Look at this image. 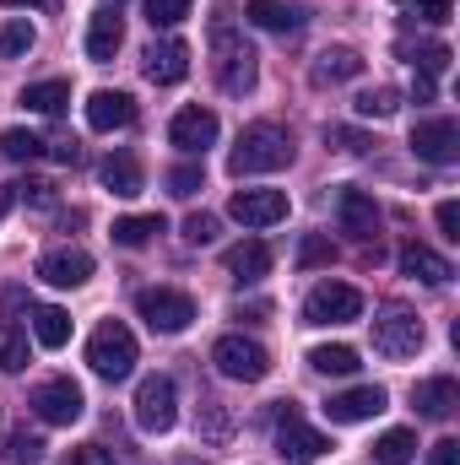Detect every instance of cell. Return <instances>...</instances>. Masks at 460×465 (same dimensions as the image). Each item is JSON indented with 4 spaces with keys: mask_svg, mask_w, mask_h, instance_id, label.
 <instances>
[{
    "mask_svg": "<svg viewBox=\"0 0 460 465\" xmlns=\"http://www.w3.org/2000/svg\"><path fill=\"white\" fill-rule=\"evenodd\" d=\"M119 44H125V22H119L115 11H98L93 16V27H87V60H115L119 54Z\"/></svg>",
    "mask_w": 460,
    "mask_h": 465,
    "instance_id": "d4e9b609",
    "label": "cell"
},
{
    "mask_svg": "<svg viewBox=\"0 0 460 465\" xmlns=\"http://www.w3.org/2000/svg\"><path fill=\"white\" fill-rule=\"evenodd\" d=\"M293 163V135L282 130V124H249L244 135H238V146H233L228 168L238 179H249V173H276V168H287Z\"/></svg>",
    "mask_w": 460,
    "mask_h": 465,
    "instance_id": "6da1fadb",
    "label": "cell"
},
{
    "mask_svg": "<svg viewBox=\"0 0 460 465\" xmlns=\"http://www.w3.org/2000/svg\"><path fill=\"white\" fill-rule=\"evenodd\" d=\"M412 98H417V104H434V76H423V71H417V82H412Z\"/></svg>",
    "mask_w": 460,
    "mask_h": 465,
    "instance_id": "bcb514c9",
    "label": "cell"
},
{
    "mask_svg": "<svg viewBox=\"0 0 460 465\" xmlns=\"http://www.w3.org/2000/svg\"><path fill=\"white\" fill-rule=\"evenodd\" d=\"M406 54H412V65H417L423 76H445V71H450V60H455V54H450V44H417V49H406Z\"/></svg>",
    "mask_w": 460,
    "mask_h": 465,
    "instance_id": "836d02e7",
    "label": "cell"
},
{
    "mask_svg": "<svg viewBox=\"0 0 460 465\" xmlns=\"http://www.w3.org/2000/svg\"><path fill=\"white\" fill-rule=\"evenodd\" d=\"M206 184V173H201V163H179L174 173H168V195H179V201H190L195 190Z\"/></svg>",
    "mask_w": 460,
    "mask_h": 465,
    "instance_id": "8d00e7d4",
    "label": "cell"
},
{
    "mask_svg": "<svg viewBox=\"0 0 460 465\" xmlns=\"http://www.w3.org/2000/svg\"><path fill=\"white\" fill-rule=\"evenodd\" d=\"M185 238H190V243H212V238H217V217H206V212H195V217L185 223Z\"/></svg>",
    "mask_w": 460,
    "mask_h": 465,
    "instance_id": "b9f144b4",
    "label": "cell"
},
{
    "mask_svg": "<svg viewBox=\"0 0 460 465\" xmlns=\"http://www.w3.org/2000/svg\"><path fill=\"white\" fill-rule=\"evenodd\" d=\"M331 260H336V243H331V238L309 232V238L298 243V265H304V271H315V265H331Z\"/></svg>",
    "mask_w": 460,
    "mask_h": 465,
    "instance_id": "74e56055",
    "label": "cell"
},
{
    "mask_svg": "<svg viewBox=\"0 0 460 465\" xmlns=\"http://www.w3.org/2000/svg\"><path fill=\"white\" fill-rule=\"evenodd\" d=\"M228 217L244 228H276L287 217V195L282 190H233Z\"/></svg>",
    "mask_w": 460,
    "mask_h": 465,
    "instance_id": "8fae6325",
    "label": "cell"
},
{
    "mask_svg": "<svg viewBox=\"0 0 460 465\" xmlns=\"http://www.w3.org/2000/svg\"><path fill=\"white\" fill-rule=\"evenodd\" d=\"M374 460H379V465H412V460H417V433L390 428V433L374 444Z\"/></svg>",
    "mask_w": 460,
    "mask_h": 465,
    "instance_id": "f1b7e54d",
    "label": "cell"
},
{
    "mask_svg": "<svg viewBox=\"0 0 460 465\" xmlns=\"http://www.w3.org/2000/svg\"><path fill=\"white\" fill-rule=\"evenodd\" d=\"M325 141H336L342 152H368V146H374L368 135H357V130H342V124H331V130H325Z\"/></svg>",
    "mask_w": 460,
    "mask_h": 465,
    "instance_id": "7bdbcfd3",
    "label": "cell"
},
{
    "mask_svg": "<svg viewBox=\"0 0 460 465\" xmlns=\"http://www.w3.org/2000/svg\"><path fill=\"white\" fill-rule=\"evenodd\" d=\"M401 276L428 282V287H445V282L455 276V265H450L445 254H434L428 243H401Z\"/></svg>",
    "mask_w": 460,
    "mask_h": 465,
    "instance_id": "ffe728a7",
    "label": "cell"
},
{
    "mask_svg": "<svg viewBox=\"0 0 460 465\" xmlns=\"http://www.w3.org/2000/svg\"><path fill=\"white\" fill-rule=\"evenodd\" d=\"M223 265H228L233 282H260V276H271V243L244 238V243H233L228 254H223Z\"/></svg>",
    "mask_w": 460,
    "mask_h": 465,
    "instance_id": "7402d4cb",
    "label": "cell"
},
{
    "mask_svg": "<svg viewBox=\"0 0 460 465\" xmlns=\"http://www.w3.org/2000/svg\"><path fill=\"white\" fill-rule=\"evenodd\" d=\"M38 44V33H33V22H22V16H11L5 27H0V54L5 60H22L27 49Z\"/></svg>",
    "mask_w": 460,
    "mask_h": 465,
    "instance_id": "1f68e13d",
    "label": "cell"
},
{
    "mask_svg": "<svg viewBox=\"0 0 460 465\" xmlns=\"http://www.w3.org/2000/svg\"><path fill=\"white\" fill-rule=\"evenodd\" d=\"M163 228H168V223H163L157 212H141V217H119V223H115V243H119V249H146V243H152V238H157Z\"/></svg>",
    "mask_w": 460,
    "mask_h": 465,
    "instance_id": "4316f807",
    "label": "cell"
},
{
    "mask_svg": "<svg viewBox=\"0 0 460 465\" xmlns=\"http://www.w3.org/2000/svg\"><path fill=\"white\" fill-rule=\"evenodd\" d=\"M309 76H315L320 87H331V82H352V76H363V54H357V49H320Z\"/></svg>",
    "mask_w": 460,
    "mask_h": 465,
    "instance_id": "cb8c5ba5",
    "label": "cell"
},
{
    "mask_svg": "<svg viewBox=\"0 0 460 465\" xmlns=\"http://www.w3.org/2000/svg\"><path fill=\"white\" fill-rule=\"evenodd\" d=\"M141 71H146V82H157V87H174V82H185V76H190V49H185L179 38L146 44V54H141Z\"/></svg>",
    "mask_w": 460,
    "mask_h": 465,
    "instance_id": "4fadbf2b",
    "label": "cell"
},
{
    "mask_svg": "<svg viewBox=\"0 0 460 465\" xmlns=\"http://www.w3.org/2000/svg\"><path fill=\"white\" fill-rule=\"evenodd\" d=\"M357 314H363V292L346 287V282H320L304 298V320L309 325H352Z\"/></svg>",
    "mask_w": 460,
    "mask_h": 465,
    "instance_id": "ba28073f",
    "label": "cell"
},
{
    "mask_svg": "<svg viewBox=\"0 0 460 465\" xmlns=\"http://www.w3.org/2000/svg\"><path fill=\"white\" fill-rule=\"evenodd\" d=\"M309 368L325 373V379H346V373H357V351L342 347V341L336 347H315L309 351Z\"/></svg>",
    "mask_w": 460,
    "mask_h": 465,
    "instance_id": "f546056e",
    "label": "cell"
},
{
    "mask_svg": "<svg viewBox=\"0 0 460 465\" xmlns=\"http://www.w3.org/2000/svg\"><path fill=\"white\" fill-rule=\"evenodd\" d=\"M135 309H141V320H146L157 336H179V331H190V320H195V298L179 292V287H146V292L135 298Z\"/></svg>",
    "mask_w": 460,
    "mask_h": 465,
    "instance_id": "8992f818",
    "label": "cell"
},
{
    "mask_svg": "<svg viewBox=\"0 0 460 465\" xmlns=\"http://www.w3.org/2000/svg\"><path fill=\"white\" fill-rule=\"evenodd\" d=\"M38 276H44L49 287H82V282L93 276V254H87V249H49V254L38 260Z\"/></svg>",
    "mask_w": 460,
    "mask_h": 465,
    "instance_id": "e0dca14e",
    "label": "cell"
},
{
    "mask_svg": "<svg viewBox=\"0 0 460 465\" xmlns=\"http://www.w3.org/2000/svg\"><path fill=\"white\" fill-rule=\"evenodd\" d=\"M130 119H135V98H130V93L98 87V93L87 98V124H93V130H104V135H109V130H125Z\"/></svg>",
    "mask_w": 460,
    "mask_h": 465,
    "instance_id": "d6986e66",
    "label": "cell"
},
{
    "mask_svg": "<svg viewBox=\"0 0 460 465\" xmlns=\"http://www.w3.org/2000/svg\"><path fill=\"white\" fill-rule=\"evenodd\" d=\"M98 179H104V190H109V195H119V201L141 195V163H135L130 152H109V157L98 163Z\"/></svg>",
    "mask_w": 460,
    "mask_h": 465,
    "instance_id": "603a6c76",
    "label": "cell"
},
{
    "mask_svg": "<svg viewBox=\"0 0 460 465\" xmlns=\"http://www.w3.org/2000/svg\"><path fill=\"white\" fill-rule=\"evenodd\" d=\"M87 362H93V373L109 379V384L130 379V373H135V336H130L119 320H104V325L93 331V341H87Z\"/></svg>",
    "mask_w": 460,
    "mask_h": 465,
    "instance_id": "7a4b0ae2",
    "label": "cell"
},
{
    "mask_svg": "<svg viewBox=\"0 0 460 465\" xmlns=\"http://www.w3.org/2000/svg\"><path fill=\"white\" fill-rule=\"evenodd\" d=\"M439 232H445L450 243H460V206H455V201H445V206H439Z\"/></svg>",
    "mask_w": 460,
    "mask_h": 465,
    "instance_id": "ee69618b",
    "label": "cell"
},
{
    "mask_svg": "<svg viewBox=\"0 0 460 465\" xmlns=\"http://www.w3.org/2000/svg\"><path fill=\"white\" fill-rule=\"evenodd\" d=\"M385 406H390V395H385L379 384H357V390H342V395L325 401V417H331V422H368V417H379Z\"/></svg>",
    "mask_w": 460,
    "mask_h": 465,
    "instance_id": "9a60e30c",
    "label": "cell"
},
{
    "mask_svg": "<svg viewBox=\"0 0 460 465\" xmlns=\"http://www.w3.org/2000/svg\"><path fill=\"white\" fill-rule=\"evenodd\" d=\"M276 450L287 455V460H298V465H315L325 450H331V439L320 433V428H309L293 406L282 411V422H276Z\"/></svg>",
    "mask_w": 460,
    "mask_h": 465,
    "instance_id": "30bf717a",
    "label": "cell"
},
{
    "mask_svg": "<svg viewBox=\"0 0 460 465\" xmlns=\"http://www.w3.org/2000/svg\"><path fill=\"white\" fill-rule=\"evenodd\" d=\"M168 141H174L179 152L201 157V152L217 141V114H212V109H201V104H195V109H179L174 124H168Z\"/></svg>",
    "mask_w": 460,
    "mask_h": 465,
    "instance_id": "5bb4252c",
    "label": "cell"
},
{
    "mask_svg": "<svg viewBox=\"0 0 460 465\" xmlns=\"http://www.w3.org/2000/svg\"><path fill=\"white\" fill-rule=\"evenodd\" d=\"M5 212H11V195H5V190H0V217H5Z\"/></svg>",
    "mask_w": 460,
    "mask_h": 465,
    "instance_id": "681fc988",
    "label": "cell"
},
{
    "mask_svg": "<svg viewBox=\"0 0 460 465\" xmlns=\"http://www.w3.org/2000/svg\"><path fill=\"white\" fill-rule=\"evenodd\" d=\"M428 341V331H423V320L412 314V309H401V303H390V309H379L374 314V351L379 357H417Z\"/></svg>",
    "mask_w": 460,
    "mask_h": 465,
    "instance_id": "3957f363",
    "label": "cell"
},
{
    "mask_svg": "<svg viewBox=\"0 0 460 465\" xmlns=\"http://www.w3.org/2000/svg\"><path fill=\"white\" fill-rule=\"evenodd\" d=\"M0 152H5L11 163H33V157H44V141H38L33 130H5V135H0Z\"/></svg>",
    "mask_w": 460,
    "mask_h": 465,
    "instance_id": "e575fe53",
    "label": "cell"
},
{
    "mask_svg": "<svg viewBox=\"0 0 460 465\" xmlns=\"http://www.w3.org/2000/svg\"><path fill=\"white\" fill-rule=\"evenodd\" d=\"M244 16H249L255 27H265V33H298V27L309 22V11H304L298 0H249Z\"/></svg>",
    "mask_w": 460,
    "mask_h": 465,
    "instance_id": "44dd1931",
    "label": "cell"
},
{
    "mask_svg": "<svg viewBox=\"0 0 460 465\" xmlns=\"http://www.w3.org/2000/svg\"><path fill=\"white\" fill-rule=\"evenodd\" d=\"M65 104H71V82H33L22 93V109H33V114H60Z\"/></svg>",
    "mask_w": 460,
    "mask_h": 465,
    "instance_id": "83f0119b",
    "label": "cell"
},
{
    "mask_svg": "<svg viewBox=\"0 0 460 465\" xmlns=\"http://www.w3.org/2000/svg\"><path fill=\"white\" fill-rule=\"evenodd\" d=\"M212 54H217V60H212L217 87H223V93H233V98H244V93L255 87V76H260V65H255L260 54H255L238 33H217V38H212Z\"/></svg>",
    "mask_w": 460,
    "mask_h": 465,
    "instance_id": "277c9868",
    "label": "cell"
},
{
    "mask_svg": "<svg viewBox=\"0 0 460 465\" xmlns=\"http://www.w3.org/2000/svg\"><path fill=\"white\" fill-rule=\"evenodd\" d=\"M0 368H11V373L27 368V336H22V325H0Z\"/></svg>",
    "mask_w": 460,
    "mask_h": 465,
    "instance_id": "d6a6232c",
    "label": "cell"
},
{
    "mask_svg": "<svg viewBox=\"0 0 460 465\" xmlns=\"http://www.w3.org/2000/svg\"><path fill=\"white\" fill-rule=\"evenodd\" d=\"M60 465H115V455H109L104 444H82V450H71Z\"/></svg>",
    "mask_w": 460,
    "mask_h": 465,
    "instance_id": "60d3db41",
    "label": "cell"
},
{
    "mask_svg": "<svg viewBox=\"0 0 460 465\" xmlns=\"http://www.w3.org/2000/svg\"><path fill=\"white\" fill-rule=\"evenodd\" d=\"M417 5V16L428 22V27H445L450 16H455V0H412Z\"/></svg>",
    "mask_w": 460,
    "mask_h": 465,
    "instance_id": "ab89813d",
    "label": "cell"
},
{
    "mask_svg": "<svg viewBox=\"0 0 460 465\" xmlns=\"http://www.w3.org/2000/svg\"><path fill=\"white\" fill-rule=\"evenodd\" d=\"M82 384L76 379H44L38 390H33V411L49 422V428H71L76 417H82Z\"/></svg>",
    "mask_w": 460,
    "mask_h": 465,
    "instance_id": "9c48e42d",
    "label": "cell"
},
{
    "mask_svg": "<svg viewBox=\"0 0 460 465\" xmlns=\"http://www.w3.org/2000/svg\"><path fill=\"white\" fill-rule=\"evenodd\" d=\"M0 5H11V11H55L60 0H0Z\"/></svg>",
    "mask_w": 460,
    "mask_h": 465,
    "instance_id": "7dc6e473",
    "label": "cell"
},
{
    "mask_svg": "<svg viewBox=\"0 0 460 465\" xmlns=\"http://www.w3.org/2000/svg\"><path fill=\"white\" fill-rule=\"evenodd\" d=\"M5 465H44V444L33 433H11L5 439Z\"/></svg>",
    "mask_w": 460,
    "mask_h": 465,
    "instance_id": "d590c367",
    "label": "cell"
},
{
    "mask_svg": "<svg viewBox=\"0 0 460 465\" xmlns=\"http://www.w3.org/2000/svg\"><path fill=\"white\" fill-rule=\"evenodd\" d=\"M179 422V390L168 373H146L135 384V428L141 433H168Z\"/></svg>",
    "mask_w": 460,
    "mask_h": 465,
    "instance_id": "5b68a950",
    "label": "cell"
},
{
    "mask_svg": "<svg viewBox=\"0 0 460 465\" xmlns=\"http://www.w3.org/2000/svg\"><path fill=\"white\" fill-rule=\"evenodd\" d=\"M363 119H390L401 109V93L395 87H368V93H357V104H352Z\"/></svg>",
    "mask_w": 460,
    "mask_h": 465,
    "instance_id": "4dcf8cb0",
    "label": "cell"
},
{
    "mask_svg": "<svg viewBox=\"0 0 460 465\" xmlns=\"http://www.w3.org/2000/svg\"><path fill=\"white\" fill-rule=\"evenodd\" d=\"M212 362H217V373L223 379H238V384H260L265 373H271V357L260 341H249V336H223L217 347H212Z\"/></svg>",
    "mask_w": 460,
    "mask_h": 465,
    "instance_id": "52a82bcc",
    "label": "cell"
},
{
    "mask_svg": "<svg viewBox=\"0 0 460 465\" xmlns=\"http://www.w3.org/2000/svg\"><path fill=\"white\" fill-rule=\"evenodd\" d=\"M55 157H60V163H76V157H82V146H76V141H55Z\"/></svg>",
    "mask_w": 460,
    "mask_h": 465,
    "instance_id": "c3c4849f",
    "label": "cell"
},
{
    "mask_svg": "<svg viewBox=\"0 0 460 465\" xmlns=\"http://www.w3.org/2000/svg\"><path fill=\"white\" fill-rule=\"evenodd\" d=\"M412 152H417L423 163H434V168H450L460 157V124L455 119H423V124L412 130Z\"/></svg>",
    "mask_w": 460,
    "mask_h": 465,
    "instance_id": "7c38bea8",
    "label": "cell"
},
{
    "mask_svg": "<svg viewBox=\"0 0 460 465\" xmlns=\"http://www.w3.org/2000/svg\"><path fill=\"white\" fill-rule=\"evenodd\" d=\"M190 16V0H146V22L152 27H179Z\"/></svg>",
    "mask_w": 460,
    "mask_h": 465,
    "instance_id": "f35d334b",
    "label": "cell"
},
{
    "mask_svg": "<svg viewBox=\"0 0 460 465\" xmlns=\"http://www.w3.org/2000/svg\"><path fill=\"white\" fill-rule=\"evenodd\" d=\"M412 401H417V417H428V422H450L460 406V384L450 373H439V379H423L417 390H412Z\"/></svg>",
    "mask_w": 460,
    "mask_h": 465,
    "instance_id": "ac0fdd59",
    "label": "cell"
},
{
    "mask_svg": "<svg viewBox=\"0 0 460 465\" xmlns=\"http://www.w3.org/2000/svg\"><path fill=\"white\" fill-rule=\"evenodd\" d=\"M428 465H460V444L455 439H439V444L428 450Z\"/></svg>",
    "mask_w": 460,
    "mask_h": 465,
    "instance_id": "f6af8a7d",
    "label": "cell"
},
{
    "mask_svg": "<svg viewBox=\"0 0 460 465\" xmlns=\"http://www.w3.org/2000/svg\"><path fill=\"white\" fill-rule=\"evenodd\" d=\"M33 336H38V347L60 351L65 341H71V314H65V309H55V303L33 309Z\"/></svg>",
    "mask_w": 460,
    "mask_h": 465,
    "instance_id": "484cf974",
    "label": "cell"
},
{
    "mask_svg": "<svg viewBox=\"0 0 460 465\" xmlns=\"http://www.w3.org/2000/svg\"><path fill=\"white\" fill-rule=\"evenodd\" d=\"M336 223H342V232L346 238H357V243L379 238V206H374V195H363V190H342V195H336Z\"/></svg>",
    "mask_w": 460,
    "mask_h": 465,
    "instance_id": "2e32d148",
    "label": "cell"
}]
</instances>
